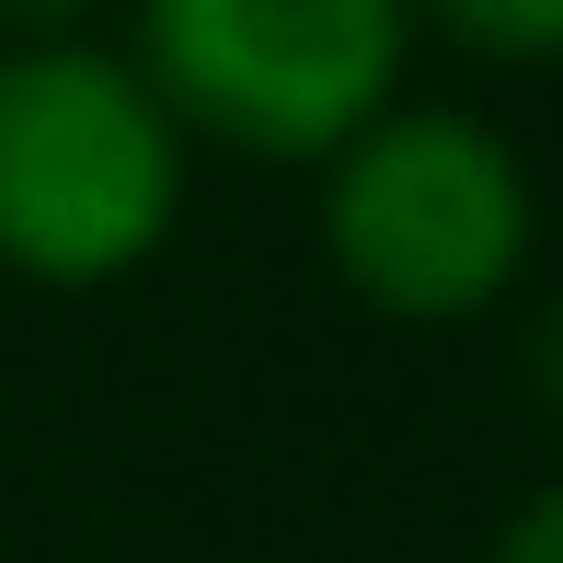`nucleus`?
Wrapping results in <instances>:
<instances>
[{"label": "nucleus", "mask_w": 563, "mask_h": 563, "mask_svg": "<svg viewBox=\"0 0 563 563\" xmlns=\"http://www.w3.org/2000/svg\"><path fill=\"white\" fill-rule=\"evenodd\" d=\"M196 196V139L104 35L0 46V276L46 299L162 265Z\"/></svg>", "instance_id": "f257e3e1"}, {"label": "nucleus", "mask_w": 563, "mask_h": 563, "mask_svg": "<svg viewBox=\"0 0 563 563\" xmlns=\"http://www.w3.org/2000/svg\"><path fill=\"white\" fill-rule=\"evenodd\" d=\"M311 230L356 311L449 334V322H483L529 288L541 185H529V150L495 115L402 92L391 115H368L311 173Z\"/></svg>", "instance_id": "f03ea898"}, {"label": "nucleus", "mask_w": 563, "mask_h": 563, "mask_svg": "<svg viewBox=\"0 0 563 563\" xmlns=\"http://www.w3.org/2000/svg\"><path fill=\"white\" fill-rule=\"evenodd\" d=\"M126 58L196 150L322 173L368 115L402 104V0H126Z\"/></svg>", "instance_id": "7ed1b4c3"}, {"label": "nucleus", "mask_w": 563, "mask_h": 563, "mask_svg": "<svg viewBox=\"0 0 563 563\" xmlns=\"http://www.w3.org/2000/svg\"><path fill=\"white\" fill-rule=\"evenodd\" d=\"M415 35H449L460 58L495 69H552L563 58V0H402Z\"/></svg>", "instance_id": "20e7f679"}, {"label": "nucleus", "mask_w": 563, "mask_h": 563, "mask_svg": "<svg viewBox=\"0 0 563 563\" xmlns=\"http://www.w3.org/2000/svg\"><path fill=\"white\" fill-rule=\"evenodd\" d=\"M518 379H529V402H541V426L563 438V276L541 288V311H529V345H518Z\"/></svg>", "instance_id": "39448f33"}, {"label": "nucleus", "mask_w": 563, "mask_h": 563, "mask_svg": "<svg viewBox=\"0 0 563 563\" xmlns=\"http://www.w3.org/2000/svg\"><path fill=\"white\" fill-rule=\"evenodd\" d=\"M483 563H563V472L495 529V541H483Z\"/></svg>", "instance_id": "423d86ee"}, {"label": "nucleus", "mask_w": 563, "mask_h": 563, "mask_svg": "<svg viewBox=\"0 0 563 563\" xmlns=\"http://www.w3.org/2000/svg\"><path fill=\"white\" fill-rule=\"evenodd\" d=\"M92 12H126V0H0V35L46 46V35H92Z\"/></svg>", "instance_id": "0eeeda50"}]
</instances>
